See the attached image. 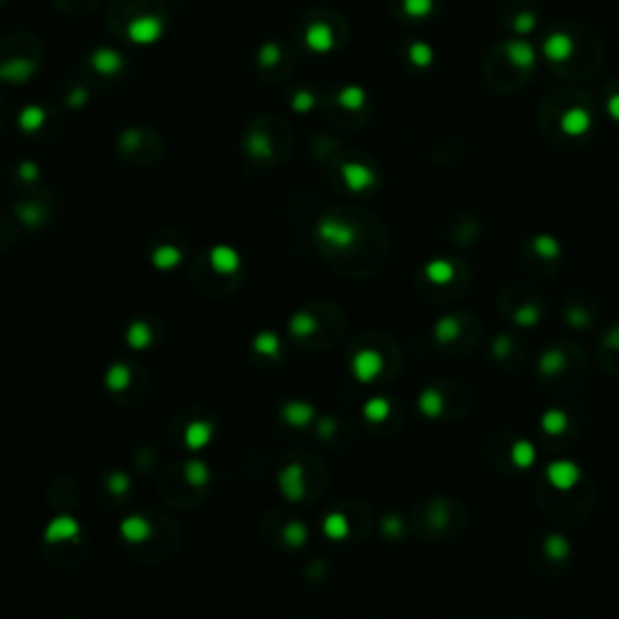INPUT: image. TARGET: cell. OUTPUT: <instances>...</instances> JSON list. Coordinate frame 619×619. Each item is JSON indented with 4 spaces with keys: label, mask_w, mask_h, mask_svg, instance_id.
<instances>
[{
    "label": "cell",
    "mask_w": 619,
    "mask_h": 619,
    "mask_svg": "<svg viewBox=\"0 0 619 619\" xmlns=\"http://www.w3.org/2000/svg\"><path fill=\"white\" fill-rule=\"evenodd\" d=\"M180 259H182V254L177 252L175 247H170V244H165V247H158L153 252V264L158 266V269H163V271L172 269V266H177V264H180Z\"/></svg>",
    "instance_id": "cell-14"
},
{
    "label": "cell",
    "mask_w": 619,
    "mask_h": 619,
    "mask_svg": "<svg viewBox=\"0 0 619 619\" xmlns=\"http://www.w3.org/2000/svg\"><path fill=\"white\" fill-rule=\"evenodd\" d=\"M308 44L315 51H327V49L332 46V32H329L325 25H315L308 32Z\"/></svg>",
    "instance_id": "cell-17"
},
{
    "label": "cell",
    "mask_w": 619,
    "mask_h": 619,
    "mask_svg": "<svg viewBox=\"0 0 619 619\" xmlns=\"http://www.w3.org/2000/svg\"><path fill=\"white\" fill-rule=\"evenodd\" d=\"M184 440H187V445L192 450H201L208 445L211 440V423L206 421H194L187 426V431H184Z\"/></svg>",
    "instance_id": "cell-6"
},
{
    "label": "cell",
    "mask_w": 619,
    "mask_h": 619,
    "mask_svg": "<svg viewBox=\"0 0 619 619\" xmlns=\"http://www.w3.org/2000/svg\"><path fill=\"white\" fill-rule=\"evenodd\" d=\"M276 61V51H273V46H266L264 51V63H273Z\"/></svg>",
    "instance_id": "cell-35"
},
{
    "label": "cell",
    "mask_w": 619,
    "mask_h": 619,
    "mask_svg": "<svg viewBox=\"0 0 619 619\" xmlns=\"http://www.w3.org/2000/svg\"><path fill=\"white\" fill-rule=\"evenodd\" d=\"M249 150H252V155H256V158H266V155L271 153V146H269V141H266L264 136H252V141H249Z\"/></svg>",
    "instance_id": "cell-27"
},
{
    "label": "cell",
    "mask_w": 619,
    "mask_h": 619,
    "mask_svg": "<svg viewBox=\"0 0 619 619\" xmlns=\"http://www.w3.org/2000/svg\"><path fill=\"white\" fill-rule=\"evenodd\" d=\"M344 182L349 184V189L361 192V189H365L373 184V175L363 165H344Z\"/></svg>",
    "instance_id": "cell-8"
},
{
    "label": "cell",
    "mask_w": 619,
    "mask_h": 619,
    "mask_svg": "<svg viewBox=\"0 0 619 619\" xmlns=\"http://www.w3.org/2000/svg\"><path fill=\"white\" fill-rule=\"evenodd\" d=\"M128 380H131V373H128L126 365L109 368L107 377H104V382H107V387L111 389V392H121V389H126L128 387Z\"/></svg>",
    "instance_id": "cell-15"
},
{
    "label": "cell",
    "mask_w": 619,
    "mask_h": 619,
    "mask_svg": "<svg viewBox=\"0 0 619 619\" xmlns=\"http://www.w3.org/2000/svg\"><path fill=\"white\" fill-rule=\"evenodd\" d=\"M515 460L520 462V465H530V462H532V448H530L527 443H520L515 448Z\"/></svg>",
    "instance_id": "cell-30"
},
{
    "label": "cell",
    "mask_w": 619,
    "mask_h": 619,
    "mask_svg": "<svg viewBox=\"0 0 619 619\" xmlns=\"http://www.w3.org/2000/svg\"><path fill=\"white\" fill-rule=\"evenodd\" d=\"M278 484H281V492L288 501H300L305 494V484H303V470L300 465H291L281 472L278 477Z\"/></svg>",
    "instance_id": "cell-3"
},
{
    "label": "cell",
    "mask_w": 619,
    "mask_h": 619,
    "mask_svg": "<svg viewBox=\"0 0 619 619\" xmlns=\"http://www.w3.org/2000/svg\"><path fill=\"white\" fill-rule=\"evenodd\" d=\"M339 102L349 109H358L361 104H363V92H361L358 87H349V90H344L342 94H339Z\"/></svg>",
    "instance_id": "cell-26"
},
{
    "label": "cell",
    "mask_w": 619,
    "mask_h": 619,
    "mask_svg": "<svg viewBox=\"0 0 619 619\" xmlns=\"http://www.w3.org/2000/svg\"><path fill=\"white\" fill-rule=\"evenodd\" d=\"M387 411H389V406L384 399H370L365 404V416L370 421H382L384 416H387Z\"/></svg>",
    "instance_id": "cell-24"
},
{
    "label": "cell",
    "mask_w": 619,
    "mask_h": 619,
    "mask_svg": "<svg viewBox=\"0 0 619 619\" xmlns=\"http://www.w3.org/2000/svg\"><path fill=\"white\" fill-rule=\"evenodd\" d=\"M426 273H428V278L443 283V281H448V278L453 276V266L445 264V261H433V264H428Z\"/></svg>",
    "instance_id": "cell-23"
},
{
    "label": "cell",
    "mask_w": 619,
    "mask_h": 619,
    "mask_svg": "<svg viewBox=\"0 0 619 619\" xmlns=\"http://www.w3.org/2000/svg\"><path fill=\"white\" fill-rule=\"evenodd\" d=\"M564 421H566L564 416L554 411V414L544 416V428H546V431H551V433H556V431H561V428H564Z\"/></svg>",
    "instance_id": "cell-29"
},
{
    "label": "cell",
    "mask_w": 619,
    "mask_h": 619,
    "mask_svg": "<svg viewBox=\"0 0 619 619\" xmlns=\"http://www.w3.org/2000/svg\"><path fill=\"white\" fill-rule=\"evenodd\" d=\"M576 477H578V472L573 470V467L568 465V462H556V465L549 470V479H551V482H554L556 487H564V489L571 487V484L576 482Z\"/></svg>",
    "instance_id": "cell-13"
},
{
    "label": "cell",
    "mask_w": 619,
    "mask_h": 619,
    "mask_svg": "<svg viewBox=\"0 0 619 619\" xmlns=\"http://www.w3.org/2000/svg\"><path fill=\"white\" fill-rule=\"evenodd\" d=\"M382 368V358L375 354V351H361L354 358V375L358 377L361 382H370L373 377L380 373Z\"/></svg>",
    "instance_id": "cell-4"
},
{
    "label": "cell",
    "mask_w": 619,
    "mask_h": 619,
    "mask_svg": "<svg viewBox=\"0 0 619 619\" xmlns=\"http://www.w3.org/2000/svg\"><path fill=\"white\" fill-rule=\"evenodd\" d=\"M312 102H315V99H312V94H308V92H300V94H295V102H293V107L298 109V111H308V109L312 107Z\"/></svg>",
    "instance_id": "cell-31"
},
{
    "label": "cell",
    "mask_w": 619,
    "mask_h": 619,
    "mask_svg": "<svg viewBox=\"0 0 619 619\" xmlns=\"http://www.w3.org/2000/svg\"><path fill=\"white\" fill-rule=\"evenodd\" d=\"M312 406L310 404H303V401H291V404L283 406V419H286L291 426H308L310 419H312Z\"/></svg>",
    "instance_id": "cell-10"
},
{
    "label": "cell",
    "mask_w": 619,
    "mask_h": 619,
    "mask_svg": "<svg viewBox=\"0 0 619 619\" xmlns=\"http://www.w3.org/2000/svg\"><path fill=\"white\" fill-rule=\"evenodd\" d=\"M126 342H128V346H133L136 351H143L150 346V342H153V332H150V327L146 325V322H133L126 332Z\"/></svg>",
    "instance_id": "cell-11"
},
{
    "label": "cell",
    "mask_w": 619,
    "mask_h": 619,
    "mask_svg": "<svg viewBox=\"0 0 619 619\" xmlns=\"http://www.w3.org/2000/svg\"><path fill=\"white\" fill-rule=\"evenodd\" d=\"M254 349L259 351L261 356H276L278 354V339H276V334L261 332L259 337L254 339Z\"/></svg>",
    "instance_id": "cell-18"
},
{
    "label": "cell",
    "mask_w": 619,
    "mask_h": 619,
    "mask_svg": "<svg viewBox=\"0 0 619 619\" xmlns=\"http://www.w3.org/2000/svg\"><path fill=\"white\" fill-rule=\"evenodd\" d=\"M82 97H85V92H75V94H73V99H70V104H80V102H82Z\"/></svg>",
    "instance_id": "cell-36"
},
{
    "label": "cell",
    "mask_w": 619,
    "mask_h": 619,
    "mask_svg": "<svg viewBox=\"0 0 619 619\" xmlns=\"http://www.w3.org/2000/svg\"><path fill=\"white\" fill-rule=\"evenodd\" d=\"M283 539L291 546H303L305 539H308V530H305L303 523H291V525L283 530Z\"/></svg>",
    "instance_id": "cell-20"
},
{
    "label": "cell",
    "mask_w": 619,
    "mask_h": 619,
    "mask_svg": "<svg viewBox=\"0 0 619 619\" xmlns=\"http://www.w3.org/2000/svg\"><path fill=\"white\" fill-rule=\"evenodd\" d=\"M317 235L329 244H337V247H346V244L354 242V230H351L346 223L332 220V218L322 220L320 225H317Z\"/></svg>",
    "instance_id": "cell-1"
},
{
    "label": "cell",
    "mask_w": 619,
    "mask_h": 619,
    "mask_svg": "<svg viewBox=\"0 0 619 619\" xmlns=\"http://www.w3.org/2000/svg\"><path fill=\"white\" fill-rule=\"evenodd\" d=\"M585 126H588V116L583 111H571L564 119V128L568 133H581Z\"/></svg>",
    "instance_id": "cell-25"
},
{
    "label": "cell",
    "mask_w": 619,
    "mask_h": 619,
    "mask_svg": "<svg viewBox=\"0 0 619 619\" xmlns=\"http://www.w3.org/2000/svg\"><path fill=\"white\" fill-rule=\"evenodd\" d=\"M325 532H327V537H332V539H344L349 534L346 518H344L342 513H332V515H327Z\"/></svg>",
    "instance_id": "cell-16"
},
{
    "label": "cell",
    "mask_w": 619,
    "mask_h": 619,
    "mask_svg": "<svg viewBox=\"0 0 619 619\" xmlns=\"http://www.w3.org/2000/svg\"><path fill=\"white\" fill-rule=\"evenodd\" d=\"M20 124H22L25 131H35V128H39L44 124V111L37 109V107L25 109V111H22V116H20Z\"/></svg>",
    "instance_id": "cell-22"
},
{
    "label": "cell",
    "mask_w": 619,
    "mask_h": 619,
    "mask_svg": "<svg viewBox=\"0 0 619 619\" xmlns=\"http://www.w3.org/2000/svg\"><path fill=\"white\" fill-rule=\"evenodd\" d=\"M438 404H440V401H438V397H433L431 392H428V394H423V399H421V406H423V411H428V414H436V411H438Z\"/></svg>",
    "instance_id": "cell-32"
},
{
    "label": "cell",
    "mask_w": 619,
    "mask_h": 619,
    "mask_svg": "<svg viewBox=\"0 0 619 619\" xmlns=\"http://www.w3.org/2000/svg\"><path fill=\"white\" fill-rule=\"evenodd\" d=\"M92 65L99 70V73L111 75V73H116V70L121 68V56L109 51V49H102V51H97L92 56Z\"/></svg>",
    "instance_id": "cell-12"
},
{
    "label": "cell",
    "mask_w": 619,
    "mask_h": 619,
    "mask_svg": "<svg viewBox=\"0 0 619 619\" xmlns=\"http://www.w3.org/2000/svg\"><path fill=\"white\" fill-rule=\"evenodd\" d=\"M121 534H124L128 542H143V539L150 537V525L143 520V518L131 515L121 523Z\"/></svg>",
    "instance_id": "cell-9"
},
{
    "label": "cell",
    "mask_w": 619,
    "mask_h": 619,
    "mask_svg": "<svg viewBox=\"0 0 619 619\" xmlns=\"http://www.w3.org/2000/svg\"><path fill=\"white\" fill-rule=\"evenodd\" d=\"M315 320H312L310 315H305V312H300V315H295L291 320V332L295 334V337H310L312 332H315Z\"/></svg>",
    "instance_id": "cell-19"
},
{
    "label": "cell",
    "mask_w": 619,
    "mask_h": 619,
    "mask_svg": "<svg viewBox=\"0 0 619 619\" xmlns=\"http://www.w3.org/2000/svg\"><path fill=\"white\" fill-rule=\"evenodd\" d=\"M107 487H109L111 494H124L128 489V477H126V474H111Z\"/></svg>",
    "instance_id": "cell-28"
},
{
    "label": "cell",
    "mask_w": 619,
    "mask_h": 619,
    "mask_svg": "<svg viewBox=\"0 0 619 619\" xmlns=\"http://www.w3.org/2000/svg\"><path fill=\"white\" fill-rule=\"evenodd\" d=\"M317 433H322V436H329V433H332V421H322V426L317 428Z\"/></svg>",
    "instance_id": "cell-34"
},
{
    "label": "cell",
    "mask_w": 619,
    "mask_h": 619,
    "mask_svg": "<svg viewBox=\"0 0 619 619\" xmlns=\"http://www.w3.org/2000/svg\"><path fill=\"white\" fill-rule=\"evenodd\" d=\"M20 175H22V180H27V182L37 180V167L30 165V163H25V165L20 167Z\"/></svg>",
    "instance_id": "cell-33"
},
{
    "label": "cell",
    "mask_w": 619,
    "mask_h": 619,
    "mask_svg": "<svg viewBox=\"0 0 619 619\" xmlns=\"http://www.w3.org/2000/svg\"><path fill=\"white\" fill-rule=\"evenodd\" d=\"M77 532H80V527H77V523L73 520V518H70V515H58V518H54V520L49 523L44 537H46V542L58 544V542H68V539H73Z\"/></svg>",
    "instance_id": "cell-2"
},
{
    "label": "cell",
    "mask_w": 619,
    "mask_h": 619,
    "mask_svg": "<svg viewBox=\"0 0 619 619\" xmlns=\"http://www.w3.org/2000/svg\"><path fill=\"white\" fill-rule=\"evenodd\" d=\"M211 264L220 273H232L239 266V256L232 247H215L211 252Z\"/></svg>",
    "instance_id": "cell-7"
},
{
    "label": "cell",
    "mask_w": 619,
    "mask_h": 619,
    "mask_svg": "<svg viewBox=\"0 0 619 619\" xmlns=\"http://www.w3.org/2000/svg\"><path fill=\"white\" fill-rule=\"evenodd\" d=\"M160 32H163V30H160V22L153 20V18H141V20H136L131 27H128V37H131L133 42H138V44L155 42V39L160 37Z\"/></svg>",
    "instance_id": "cell-5"
},
{
    "label": "cell",
    "mask_w": 619,
    "mask_h": 619,
    "mask_svg": "<svg viewBox=\"0 0 619 619\" xmlns=\"http://www.w3.org/2000/svg\"><path fill=\"white\" fill-rule=\"evenodd\" d=\"M184 474H187V479L194 484V487H204V484L208 482V470H206L204 462H189Z\"/></svg>",
    "instance_id": "cell-21"
}]
</instances>
